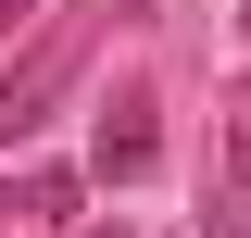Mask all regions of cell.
<instances>
[{"label":"cell","instance_id":"277c9868","mask_svg":"<svg viewBox=\"0 0 251 238\" xmlns=\"http://www.w3.org/2000/svg\"><path fill=\"white\" fill-rule=\"evenodd\" d=\"M25 13H38V0H0V25H25Z\"/></svg>","mask_w":251,"mask_h":238},{"label":"cell","instance_id":"7a4b0ae2","mask_svg":"<svg viewBox=\"0 0 251 238\" xmlns=\"http://www.w3.org/2000/svg\"><path fill=\"white\" fill-rule=\"evenodd\" d=\"M163 100L151 88H138V75H126V88L113 100H100V125H88V163H100V176H113V188H138V176H151V163H163Z\"/></svg>","mask_w":251,"mask_h":238},{"label":"cell","instance_id":"3957f363","mask_svg":"<svg viewBox=\"0 0 251 238\" xmlns=\"http://www.w3.org/2000/svg\"><path fill=\"white\" fill-rule=\"evenodd\" d=\"M0 213H75V176H13Z\"/></svg>","mask_w":251,"mask_h":238},{"label":"cell","instance_id":"5b68a950","mask_svg":"<svg viewBox=\"0 0 251 238\" xmlns=\"http://www.w3.org/2000/svg\"><path fill=\"white\" fill-rule=\"evenodd\" d=\"M239 25H251V13H239Z\"/></svg>","mask_w":251,"mask_h":238},{"label":"cell","instance_id":"6da1fadb","mask_svg":"<svg viewBox=\"0 0 251 238\" xmlns=\"http://www.w3.org/2000/svg\"><path fill=\"white\" fill-rule=\"evenodd\" d=\"M75 75H88V13H75V25H50L25 63H13V75H0V150H13V138H38V125H50V100L75 88Z\"/></svg>","mask_w":251,"mask_h":238}]
</instances>
